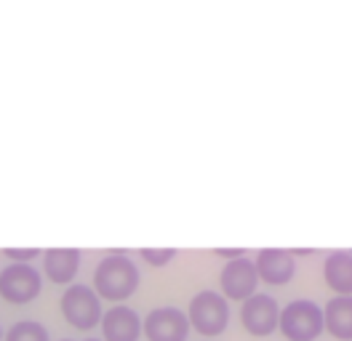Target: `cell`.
<instances>
[{
    "instance_id": "cell-1",
    "label": "cell",
    "mask_w": 352,
    "mask_h": 341,
    "mask_svg": "<svg viewBox=\"0 0 352 341\" xmlns=\"http://www.w3.org/2000/svg\"><path fill=\"white\" fill-rule=\"evenodd\" d=\"M139 288V267L133 264L131 256L112 254L104 256L96 270H94V291L102 301L123 304L126 298L133 296V291Z\"/></svg>"
},
{
    "instance_id": "cell-2",
    "label": "cell",
    "mask_w": 352,
    "mask_h": 341,
    "mask_svg": "<svg viewBox=\"0 0 352 341\" xmlns=\"http://www.w3.org/2000/svg\"><path fill=\"white\" fill-rule=\"evenodd\" d=\"M187 320H190V328L206 339L221 336L230 325V301L217 291H200L190 298Z\"/></svg>"
},
{
    "instance_id": "cell-3",
    "label": "cell",
    "mask_w": 352,
    "mask_h": 341,
    "mask_svg": "<svg viewBox=\"0 0 352 341\" xmlns=\"http://www.w3.org/2000/svg\"><path fill=\"white\" fill-rule=\"evenodd\" d=\"M278 331L286 336V341H315L326 331L323 307H318L309 298H294L280 309Z\"/></svg>"
},
{
    "instance_id": "cell-4",
    "label": "cell",
    "mask_w": 352,
    "mask_h": 341,
    "mask_svg": "<svg viewBox=\"0 0 352 341\" xmlns=\"http://www.w3.org/2000/svg\"><path fill=\"white\" fill-rule=\"evenodd\" d=\"M59 312L78 331H94L96 325H102V318H104L102 298L88 285H69L65 296L59 298Z\"/></svg>"
},
{
    "instance_id": "cell-5",
    "label": "cell",
    "mask_w": 352,
    "mask_h": 341,
    "mask_svg": "<svg viewBox=\"0 0 352 341\" xmlns=\"http://www.w3.org/2000/svg\"><path fill=\"white\" fill-rule=\"evenodd\" d=\"M41 288L43 277L30 264H8L6 270H0V298L8 304L24 307L32 298H38Z\"/></svg>"
},
{
    "instance_id": "cell-6",
    "label": "cell",
    "mask_w": 352,
    "mask_h": 341,
    "mask_svg": "<svg viewBox=\"0 0 352 341\" xmlns=\"http://www.w3.org/2000/svg\"><path fill=\"white\" fill-rule=\"evenodd\" d=\"M241 322L251 336H270L280 325V307L270 294H254L241 304Z\"/></svg>"
},
{
    "instance_id": "cell-7",
    "label": "cell",
    "mask_w": 352,
    "mask_h": 341,
    "mask_svg": "<svg viewBox=\"0 0 352 341\" xmlns=\"http://www.w3.org/2000/svg\"><path fill=\"white\" fill-rule=\"evenodd\" d=\"M190 320L187 312L176 307H157L144 318V339L147 341H187L190 336Z\"/></svg>"
},
{
    "instance_id": "cell-8",
    "label": "cell",
    "mask_w": 352,
    "mask_h": 341,
    "mask_svg": "<svg viewBox=\"0 0 352 341\" xmlns=\"http://www.w3.org/2000/svg\"><path fill=\"white\" fill-rule=\"evenodd\" d=\"M221 285V296L227 301H245L256 294L259 288V275H256V267L251 258H235V261H227L224 270L219 275Z\"/></svg>"
},
{
    "instance_id": "cell-9",
    "label": "cell",
    "mask_w": 352,
    "mask_h": 341,
    "mask_svg": "<svg viewBox=\"0 0 352 341\" xmlns=\"http://www.w3.org/2000/svg\"><path fill=\"white\" fill-rule=\"evenodd\" d=\"M259 283L267 285H286L296 275V261L294 254L286 248H262L254 258Z\"/></svg>"
},
{
    "instance_id": "cell-10",
    "label": "cell",
    "mask_w": 352,
    "mask_h": 341,
    "mask_svg": "<svg viewBox=\"0 0 352 341\" xmlns=\"http://www.w3.org/2000/svg\"><path fill=\"white\" fill-rule=\"evenodd\" d=\"M144 320L126 304H115L102 318V341H139Z\"/></svg>"
},
{
    "instance_id": "cell-11",
    "label": "cell",
    "mask_w": 352,
    "mask_h": 341,
    "mask_svg": "<svg viewBox=\"0 0 352 341\" xmlns=\"http://www.w3.org/2000/svg\"><path fill=\"white\" fill-rule=\"evenodd\" d=\"M80 270L78 248H48L43 251V277L56 285H69Z\"/></svg>"
},
{
    "instance_id": "cell-12",
    "label": "cell",
    "mask_w": 352,
    "mask_h": 341,
    "mask_svg": "<svg viewBox=\"0 0 352 341\" xmlns=\"http://www.w3.org/2000/svg\"><path fill=\"white\" fill-rule=\"evenodd\" d=\"M323 280L333 296H352V254L333 251L323 261Z\"/></svg>"
},
{
    "instance_id": "cell-13",
    "label": "cell",
    "mask_w": 352,
    "mask_h": 341,
    "mask_svg": "<svg viewBox=\"0 0 352 341\" xmlns=\"http://www.w3.org/2000/svg\"><path fill=\"white\" fill-rule=\"evenodd\" d=\"M326 331L336 341H352V296H333L323 307Z\"/></svg>"
},
{
    "instance_id": "cell-14",
    "label": "cell",
    "mask_w": 352,
    "mask_h": 341,
    "mask_svg": "<svg viewBox=\"0 0 352 341\" xmlns=\"http://www.w3.org/2000/svg\"><path fill=\"white\" fill-rule=\"evenodd\" d=\"M3 341H48V331L38 320H19L6 331Z\"/></svg>"
},
{
    "instance_id": "cell-15",
    "label": "cell",
    "mask_w": 352,
    "mask_h": 341,
    "mask_svg": "<svg viewBox=\"0 0 352 341\" xmlns=\"http://www.w3.org/2000/svg\"><path fill=\"white\" fill-rule=\"evenodd\" d=\"M174 248H142V258L150 267H166L168 261H174Z\"/></svg>"
},
{
    "instance_id": "cell-16",
    "label": "cell",
    "mask_w": 352,
    "mask_h": 341,
    "mask_svg": "<svg viewBox=\"0 0 352 341\" xmlns=\"http://www.w3.org/2000/svg\"><path fill=\"white\" fill-rule=\"evenodd\" d=\"M3 256H8L11 264H30L32 258L43 256V251H38V248H3Z\"/></svg>"
},
{
    "instance_id": "cell-17",
    "label": "cell",
    "mask_w": 352,
    "mask_h": 341,
    "mask_svg": "<svg viewBox=\"0 0 352 341\" xmlns=\"http://www.w3.org/2000/svg\"><path fill=\"white\" fill-rule=\"evenodd\" d=\"M214 254L224 256L227 261H235V258H243V256H245V254H243V248H232V251H227V248H217Z\"/></svg>"
},
{
    "instance_id": "cell-18",
    "label": "cell",
    "mask_w": 352,
    "mask_h": 341,
    "mask_svg": "<svg viewBox=\"0 0 352 341\" xmlns=\"http://www.w3.org/2000/svg\"><path fill=\"white\" fill-rule=\"evenodd\" d=\"M86 341H102V339H86Z\"/></svg>"
},
{
    "instance_id": "cell-19",
    "label": "cell",
    "mask_w": 352,
    "mask_h": 341,
    "mask_svg": "<svg viewBox=\"0 0 352 341\" xmlns=\"http://www.w3.org/2000/svg\"><path fill=\"white\" fill-rule=\"evenodd\" d=\"M0 341H3V331H0Z\"/></svg>"
},
{
    "instance_id": "cell-20",
    "label": "cell",
    "mask_w": 352,
    "mask_h": 341,
    "mask_svg": "<svg viewBox=\"0 0 352 341\" xmlns=\"http://www.w3.org/2000/svg\"><path fill=\"white\" fill-rule=\"evenodd\" d=\"M62 341H69V339H62Z\"/></svg>"
}]
</instances>
